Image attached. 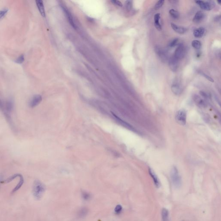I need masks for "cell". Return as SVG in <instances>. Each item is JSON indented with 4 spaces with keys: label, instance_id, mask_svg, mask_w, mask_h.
Listing matches in <instances>:
<instances>
[{
    "label": "cell",
    "instance_id": "cell-36",
    "mask_svg": "<svg viewBox=\"0 0 221 221\" xmlns=\"http://www.w3.org/2000/svg\"><path fill=\"white\" fill-rule=\"evenodd\" d=\"M0 183H1V181H0Z\"/></svg>",
    "mask_w": 221,
    "mask_h": 221
},
{
    "label": "cell",
    "instance_id": "cell-35",
    "mask_svg": "<svg viewBox=\"0 0 221 221\" xmlns=\"http://www.w3.org/2000/svg\"><path fill=\"white\" fill-rule=\"evenodd\" d=\"M217 2H218V3L219 4H221V1H220H220H217Z\"/></svg>",
    "mask_w": 221,
    "mask_h": 221
},
{
    "label": "cell",
    "instance_id": "cell-5",
    "mask_svg": "<svg viewBox=\"0 0 221 221\" xmlns=\"http://www.w3.org/2000/svg\"><path fill=\"white\" fill-rule=\"evenodd\" d=\"M196 3L199 5L200 8L204 10L209 11L214 6V3L210 1H196Z\"/></svg>",
    "mask_w": 221,
    "mask_h": 221
},
{
    "label": "cell",
    "instance_id": "cell-27",
    "mask_svg": "<svg viewBox=\"0 0 221 221\" xmlns=\"http://www.w3.org/2000/svg\"><path fill=\"white\" fill-rule=\"evenodd\" d=\"M82 197L84 200H89L91 197V195L87 192L83 191L82 193Z\"/></svg>",
    "mask_w": 221,
    "mask_h": 221
},
{
    "label": "cell",
    "instance_id": "cell-15",
    "mask_svg": "<svg viewBox=\"0 0 221 221\" xmlns=\"http://www.w3.org/2000/svg\"><path fill=\"white\" fill-rule=\"evenodd\" d=\"M149 172L151 177L153 179L155 185L157 187H159L160 184V182H159V180H158L157 176H156V174H155L151 168L149 169Z\"/></svg>",
    "mask_w": 221,
    "mask_h": 221
},
{
    "label": "cell",
    "instance_id": "cell-28",
    "mask_svg": "<svg viewBox=\"0 0 221 221\" xmlns=\"http://www.w3.org/2000/svg\"><path fill=\"white\" fill-rule=\"evenodd\" d=\"M24 60H25V58H24V55H21L19 56L18 58L15 60V62L16 63L19 64H21L23 63L24 62Z\"/></svg>",
    "mask_w": 221,
    "mask_h": 221
},
{
    "label": "cell",
    "instance_id": "cell-12",
    "mask_svg": "<svg viewBox=\"0 0 221 221\" xmlns=\"http://www.w3.org/2000/svg\"><path fill=\"white\" fill-rule=\"evenodd\" d=\"M171 89L172 92L176 95H179L182 91V88L179 83H175L173 84L171 86Z\"/></svg>",
    "mask_w": 221,
    "mask_h": 221
},
{
    "label": "cell",
    "instance_id": "cell-22",
    "mask_svg": "<svg viewBox=\"0 0 221 221\" xmlns=\"http://www.w3.org/2000/svg\"><path fill=\"white\" fill-rule=\"evenodd\" d=\"M88 210L86 208H83L81 209L78 212V216L80 218L85 217L86 215H87L88 212Z\"/></svg>",
    "mask_w": 221,
    "mask_h": 221
},
{
    "label": "cell",
    "instance_id": "cell-16",
    "mask_svg": "<svg viewBox=\"0 0 221 221\" xmlns=\"http://www.w3.org/2000/svg\"><path fill=\"white\" fill-rule=\"evenodd\" d=\"M160 14L157 13L155 14L154 15V25L155 27L156 28V29L158 31H161L162 30V26L160 24Z\"/></svg>",
    "mask_w": 221,
    "mask_h": 221
},
{
    "label": "cell",
    "instance_id": "cell-9",
    "mask_svg": "<svg viewBox=\"0 0 221 221\" xmlns=\"http://www.w3.org/2000/svg\"><path fill=\"white\" fill-rule=\"evenodd\" d=\"M4 106H5L4 107V109L5 110L4 112L6 113V116H8L9 114L12 112L14 109V105L13 101L12 100L7 101Z\"/></svg>",
    "mask_w": 221,
    "mask_h": 221
},
{
    "label": "cell",
    "instance_id": "cell-17",
    "mask_svg": "<svg viewBox=\"0 0 221 221\" xmlns=\"http://www.w3.org/2000/svg\"><path fill=\"white\" fill-rule=\"evenodd\" d=\"M162 221H170L169 213L168 210L163 208L161 211Z\"/></svg>",
    "mask_w": 221,
    "mask_h": 221
},
{
    "label": "cell",
    "instance_id": "cell-18",
    "mask_svg": "<svg viewBox=\"0 0 221 221\" xmlns=\"http://www.w3.org/2000/svg\"><path fill=\"white\" fill-rule=\"evenodd\" d=\"M204 32H205V29L203 27H200L194 31V35L196 38H201L204 35Z\"/></svg>",
    "mask_w": 221,
    "mask_h": 221
},
{
    "label": "cell",
    "instance_id": "cell-37",
    "mask_svg": "<svg viewBox=\"0 0 221 221\" xmlns=\"http://www.w3.org/2000/svg\"></svg>",
    "mask_w": 221,
    "mask_h": 221
},
{
    "label": "cell",
    "instance_id": "cell-19",
    "mask_svg": "<svg viewBox=\"0 0 221 221\" xmlns=\"http://www.w3.org/2000/svg\"><path fill=\"white\" fill-rule=\"evenodd\" d=\"M19 181L18 183L17 186H15V187L13 189L12 191V193H15V192L17 191L18 190H19L21 188V186H22L23 183H24V179H23V176L21 175L19 176Z\"/></svg>",
    "mask_w": 221,
    "mask_h": 221
},
{
    "label": "cell",
    "instance_id": "cell-21",
    "mask_svg": "<svg viewBox=\"0 0 221 221\" xmlns=\"http://www.w3.org/2000/svg\"><path fill=\"white\" fill-rule=\"evenodd\" d=\"M20 175H21V174H14V175H13L12 176H11V177H9L8 179H6L5 180L1 181V183L2 184L9 183L11 182L12 181L15 179L16 178L19 177Z\"/></svg>",
    "mask_w": 221,
    "mask_h": 221
},
{
    "label": "cell",
    "instance_id": "cell-31",
    "mask_svg": "<svg viewBox=\"0 0 221 221\" xmlns=\"http://www.w3.org/2000/svg\"><path fill=\"white\" fill-rule=\"evenodd\" d=\"M126 7L128 11H130L132 8V2L131 1H127L126 2Z\"/></svg>",
    "mask_w": 221,
    "mask_h": 221
},
{
    "label": "cell",
    "instance_id": "cell-6",
    "mask_svg": "<svg viewBox=\"0 0 221 221\" xmlns=\"http://www.w3.org/2000/svg\"><path fill=\"white\" fill-rule=\"evenodd\" d=\"M179 60L172 56L169 60L168 65L172 71L175 72L177 71L179 67Z\"/></svg>",
    "mask_w": 221,
    "mask_h": 221
},
{
    "label": "cell",
    "instance_id": "cell-26",
    "mask_svg": "<svg viewBox=\"0 0 221 221\" xmlns=\"http://www.w3.org/2000/svg\"><path fill=\"white\" fill-rule=\"evenodd\" d=\"M179 39L178 38H175L174 40H172L169 44V46L170 47H174L177 45H178V42H179Z\"/></svg>",
    "mask_w": 221,
    "mask_h": 221
},
{
    "label": "cell",
    "instance_id": "cell-30",
    "mask_svg": "<svg viewBox=\"0 0 221 221\" xmlns=\"http://www.w3.org/2000/svg\"><path fill=\"white\" fill-rule=\"evenodd\" d=\"M199 73H200V74H201V75H202L203 76H204V77H205V78L206 79H207V80H208L210 82H214V80H213V79H212V77H210L209 76H208V75H207V74H205V73H204V72H199Z\"/></svg>",
    "mask_w": 221,
    "mask_h": 221
},
{
    "label": "cell",
    "instance_id": "cell-11",
    "mask_svg": "<svg viewBox=\"0 0 221 221\" xmlns=\"http://www.w3.org/2000/svg\"><path fill=\"white\" fill-rule=\"evenodd\" d=\"M171 27H172V29L174 30L175 32L179 33V34H184L186 32V30H187L185 28V27L178 26V25H176L175 23H171Z\"/></svg>",
    "mask_w": 221,
    "mask_h": 221
},
{
    "label": "cell",
    "instance_id": "cell-23",
    "mask_svg": "<svg viewBox=\"0 0 221 221\" xmlns=\"http://www.w3.org/2000/svg\"><path fill=\"white\" fill-rule=\"evenodd\" d=\"M169 13V14L171 16V17H173V18L175 19L179 18V12L175 10V9H171V10H170Z\"/></svg>",
    "mask_w": 221,
    "mask_h": 221
},
{
    "label": "cell",
    "instance_id": "cell-14",
    "mask_svg": "<svg viewBox=\"0 0 221 221\" xmlns=\"http://www.w3.org/2000/svg\"><path fill=\"white\" fill-rule=\"evenodd\" d=\"M35 2H36V5L41 15L43 17H45V10L44 6L42 1L41 0H37Z\"/></svg>",
    "mask_w": 221,
    "mask_h": 221
},
{
    "label": "cell",
    "instance_id": "cell-10",
    "mask_svg": "<svg viewBox=\"0 0 221 221\" xmlns=\"http://www.w3.org/2000/svg\"><path fill=\"white\" fill-rule=\"evenodd\" d=\"M194 99L197 106H199L200 107H204V108L207 107V103L206 102L199 96L195 95L194 96Z\"/></svg>",
    "mask_w": 221,
    "mask_h": 221
},
{
    "label": "cell",
    "instance_id": "cell-4",
    "mask_svg": "<svg viewBox=\"0 0 221 221\" xmlns=\"http://www.w3.org/2000/svg\"><path fill=\"white\" fill-rule=\"evenodd\" d=\"M185 52V48L184 45L182 44H180L178 45L175 50L174 56L175 58L179 60L184 57Z\"/></svg>",
    "mask_w": 221,
    "mask_h": 221
},
{
    "label": "cell",
    "instance_id": "cell-7",
    "mask_svg": "<svg viewBox=\"0 0 221 221\" xmlns=\"http://www.w3.org/2000/svg\"><path fill=\"white\" fill-rule=\"evenodd\" d=\"M154 49L155 53L162 60V61H166L167 59V56L165 50L163 49V48H162L161 46L157 45V46H155Z\"/></svg>",
    "mask_w": 221,
    "mask_h": 221
},
{
    "label": "cell",
    "instance_id": "cell-24",
    "mask_svg": "<svg viewBox=\"0 0 221 221\" xmlns=\"http://www.w3.org/2000/svg\"><path fill=\"white\" fill-rule=\"evenodd\" d=\"M192 46L195 49H199L201 48V42L200 41L197 40H194L192 42Z\"/></svg>",
    "mask_w": 221,
    "mask_h": 221
},
{
    "label": "cell",
    "instance_id": "cell-32",
    "mask_svg": "<svg viewBox=\"0 0 221 221\" xmlns=\"http://www.w3.org/2000/svg\"><path fill=\"white\" fill-rule=\"evenodd\" d=\"M7 12H8V10L7 9H4V10L0 11V19L6 15Z\"/></svg>",
    "mask_w": 221,
    "mask_h": 221
},
{
    "label": "cell",
    "instance_id": "cell-25",
    "mask_svg": "<svg viewBox=\"0 0 221 221\" xmlns=\"http://www.w3.org/2000/svg\"><path fill=\"white\" fill-rule=\"evenodd\" d=\"M165 1L164 0H161V1H159L156 3V4H155L154 6V8L155 10H157L158 9H160L162 6H163L164 4Z\"/></svg>",
    "mask_w": 221,
    "mask_h": 221
},
{
    "label": "cell",
    "instance_id": "cell-3",
    "mask_svg": "<svg viewBox=\"0 0 221 221\" xmlns=\"http://www.w3.org/2000/svg\"><path fill=\"white\" fill-rule=\"evenodd\" d=\"M175 119L177 123L181 125H184L186 123V111L181 109L178 111L175 115Z\"/></svg>",
    "mask_w": 221,
    "mask_h": 221
},
{
    "label": "cell",
    "instance_id": "cell-13",
    "mask_svg": "<svg viewBox=\"0 0 221 221\" xmlns=\"http://www.w3.org/2000/svg\"><path fill=\"white\" fill-rule=\"evenodd\" d=\"M205 15L202 11H199L196 14L193 18V21L195 23H198L201 22L204 19Z\"/></svg>",
    "mask_w": 221,
    "mask_h": 221
},
{
    "label": "cell",
    "instance_id": "cell-1",
    "mask_svg": "<svg viewBox=\"0 0 221 221\" xmlns=\"http://www.w3.org/2000/svg\"><path fill=\"white\" fill-rule=\"evenodd\" d=\"M45 191V186L39 180L34 181L32 186V194L35 199H40L43 196Z\"/></svg>",
    "mask_w": 221,
    "mask_h": 221
},
{
    "label": "cell",
    "instance_id": "cell-2",
    "mask_svg": "<svg viewBox=\"0 0 221 221\" xmlns=\"http://www.w3.org/2000/svg\"><path fill=\"white\" fill-rule=\"evenodd\" d=\"M171 179L173 186L176 188L180 187L182 184L181 179L177 167L173 166L170 172Z\"/></svg>",
    "mask_w": 221,
    "mask_h": 221
},
{
    "label": "cell",
    "instance_id": "cell-29",
    "mask_svg": "<svg viewBox=\"0 0 221 221\" xmlns=\"http://www.w3.org/2000/svg\"><path fill=\"white\" fill-rule=\"evenodd\" d=\"M122 210V207L121 205H117L115 208H114V212L115 214H119L121 213Z\"/></svg>",
    "mask_w": 221,
    "mask_h": 221
},
{
    "label": "cell",
    "instance_id": "cell-34",
    "mask_svg": "<svg viewBox=\"0 0 221 221\" xmlns=\"http://www.w3.org/2000/svg\"><path fill=\"white\" fill-rule=\"evenodd\" d=\"M3 108V104L1 100L0 99V109Z\"/></svg>",
    "mask_w": 221,
    "mask_h": 221
},
{
    "label": "cell",
    "instance_id": "cell-8",
    "mask_svg": "<svg viewBox=\"0 0 221 221\" xmlns=\"http://www.w3.org/2000/svg\"><path fill=\"white\" fill-rule=\"evenodd\" d=\"M42 101V96L40 95H35L32 99L30 101L29 106L30 108H34V107L39 105L40 103Z\"/></svg>",
    "mask_w": 221,
    "mask_h": 221
},
{
    "label": "cell",
    "instance_id": "cell-20",
    "mask_svg": "<svg viewBox=\"0 0 221 221\" xmlns=\"http://www.w3.org/2000/svg\"><path fill=\"white\" fill-rule=\"evenodd\" d=\"M64 9V12H65V14H66V15H67V17L69 21L70 24L71 25V26L73 27L74 28H76V26H75V23H74L73 21V19L72 17L71 14V13L68 12V10L66 8L63 7Z\"/></svg>",
    "mask_w": 221,
    "mask_h": 221
},
{
    "label": "cell",
    "instance_id": "cell-33",
    "mask_svg": "<svg viewBox=\"0 0 221 221\" xmlns=\"http://www.w3.org/2000/svg\"><path fill=\"white\" fill-rule=\"evenodd\" d=\"M111 2H112V3L114 5H117V6H123V4H122V3L121 2V1H115V0H114V1H111Z\"/></svg>",
    "mask_w": 221,
    "mask_h": 221
}]
</instances>
